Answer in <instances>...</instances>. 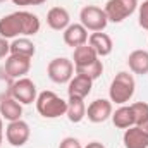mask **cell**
<instances>
[{
  "mask_svg": "<svg viewBox=\"0 0 148 148\" xmlns=\"http://www.w3.org/2000/svg\"><path fill=\"white\" fill-rule=\"evenodd\" d=\"M138 24L148 31V0L138 5Z\"/></svg>",
  "mask_w": 148,
  "mask_h": 148,
  "instance_id": "cell-26",
  "label": "cell"
},
{
  "mask_svg": "<svg viewBox=\"0 0 148 148\" xmlns=\"http://www.w3.org/2000/svg\"><path fill=\"white\" fill-rule=\"evenodd\" d=\"M2 143H3V134H0V147H2Z\"/></svg>",
  "mask_w": 148,
  "mask_h": 148,
  "instance_id": "cell-33",
  "label": "cell"
},
{
  "mask_svg": "<svg viewBox=\"0 0 148 148\" xmlns=\"http://www.w3.org/2000/svg\"><path fill=\"white\" fill-rule=\"evenodd\" d=\"M14 5H19V7H26V5H31V0H10Z\"/></svg>",
  "mask_w": 148,
  "mask_h": 148,
  "instance_id": "cell-30",
  "label": "cell"
},
{
  "mask_svg": "<svg viewBox=\"0 0 148 148\" xmlns=\"http://www.w3.org/2000/svg\"><path fill=\"white\" fill-rule=\"evenodd\" d=\"M3 134H5V140H7V143L10 147L19 148V147H24L28 143V140L31 136V129H29V124L26 121L19 119V121L9 122Z\"/></svg>",
  "mask_w": 148,
  "mask_h": 148,
  "instance_id": "cell-6",
  "label": "cell"
},
{
  "mask_svg": "<svg viewBox=\"0 0 148 148\" xmlns=\"http://www.w3.org/2000/svg\"><path fill=\"white\" fill-rule=\"evenodd\" d=\"M35 53H36V47L28 36L14 38L10 41V55H23V57L33 59Z\"/></svg>",
  "mask_w": 148,
  "mask_h": 148,
  "instance_id": "cell-18",
  "label": "cell"
},
{
  "mask_svg": "<svg viewBox=\"0 0 148 148\" xmlns=\"http://www.w3.org/2000/svg\"><path fill=\"white\" fill-rule=\"evenodd\" d=\"M3 2H7V0H0V3H3Z\"/></svg>",
  "mask_w": 148,
  "mask_h": 148,
  "instance_id": "cell-34",
  "label": "cell"
},
{
  "mask_svg": "<svg viewBox=\"0 0 148 148\" xmlns=\"http://www.w3.org/2000/svg\"><path fill=\"white\" fill-rule=\"evenodd\" d=\"M97 59H100V57L97 55V52H95L88 43H84V45H81V47H76V48H74V53H73L74 69H76V67H84V66H88V64L95 62Z\"/></svg>",
  "mask_w": 148,
  "mask_h": 148,
  "instance_id": "cell-19",
  "label": "cell"
},
{
  "mask_svg": "<svg viewBox=\"0 0 148 148\" xmlns=\"http://www.w3.org/2000/svg\"><path fill=\"white\" fill-rule=\"evenodd\" d=\"M47 0H31V5H41V3H45Z\"/></svg>",
  "mask_w": 148,
  "mask_h": 148,
  "instance_id": "cell-31",
  "label": "cell"
},
{
  "mask_svg": "<svg viewBox=\"0 0 148 148\" xmlns=\"http://www.w3.org/2000/svg\"><path fill=\"white\" fill-rule=\"evenodd\" d=\"M47 24L53 31H64L71 24V16L64 7H52L47 12Z\"/></svg>",
  "mask_w": 148,
  "mask_h": 148,
  "instance_id": "cell-14",
  "label": "cell"
},
{
  "mask_svg": "<svg viewBox=\"0 0 148 148\" xmlns=\"http://www.w3.org/2000/svg\"><path fill=\"white\" fill-rule=\"evenodd\" d=\"M0 115H2V119L7 121V122L19 121L21 115H23V105H21L16 98L9 97V98H5V100L0 102Z\"/></svg>",
  "mask_w": 148,
  "mask_h": 148,
  "instance_id": "cell-17",
  "label": "cell"
},
{
  "mask_svg": "<svg viewBox=\"0 0 148 148\" xmlns=\"http://www.w3.org/2000/svg\"><path fill=\"white\" fill-rule=\"evenodd\" d=\"M64 43L67 47H81L84 43H88V29L81 24V23H71L64 31H62Z\"/></svg>",
  "mask_w": 148,
  "mask_h": 148,
  "instance_id": "cell-11",
  "label": "cell"
},
{
  "mask_svg": "<svg viewBox=\"0 0 148 148\" xmlns=\"http://www.w3.org/2000/svg\"><path fill=\"white\" fill-rule=\"evenodd\" d=\"M138 0H107L103 10L107 14L109 23H122L124 19H127L136 9H138Z\"/></svg>",
  "mask_w": 148,
  "mask_h": 148,
  "instance_id": "cell-4",
  "label": "cell"
},
{
  "mask_svg": "<svg viewBox=\"0 0 148 148\" xmlns=\"http://www.w3.org/2000/svg\"><path fill=\"white\" fill-rule=\"evenodd\" d=\"M93 88V79H90L88 76L83 74H74L71 81L67 83V95L73 98H86L91 93Z\"/></svg>",
  "mask_w": 148,
  "mask_h": 148,
  "instance_id": "cell-10",
  "label": "cell"
},
{
  "mask_svg": "<svg viewBox=\"0 0 148 148\" xmlns=\"http://www.w3.org/2000/svg\"><path fill=\"white\" fill-rule=\"evenodd\" d=\"M31 69V59L29 57H23V55H9L5 59V66L3 71L9 74L14 81L19 77H26V74Z\"/></svg>",
  "mask_w": 148,
  "mask_h": 148,
  "instance_id": "cell-9",
  "label": "cell"
},
{
  "mask_svg": "<svg viewBox=\"0 0 148 148\" xmlns=\"http://www.w3.org/2000/svg\"><path fill=\"white\" fill-rule=\"evenodd\" d=\"M133 117H134V126H141L148 121V103L147 102H136L131 105Z\"/></svg>",
  "mask_w": 148,
  "mask_h": 148,
  "instance_id": "cell-24",
  "label": "cell"
},
{
  "mask_svg": "<svg viewBox=\"0 0 148 148\" xmlns=\"http://www.w3.org/2000/svg\"><path fill=\"white\" fill-rule=\"evenodd\" d=\"M110 119L114 122V126L119 127V129H127V127L134 126V117H133L131 105H121L115 112H112Z\"/></svg>",
  "mask_w": 148,
  "mask_h": 148,
  "instance_id": "cell-21",
  "label": "cell"
},
{
  "mask_svg": "<svg viewBox=\"0 0 148 148\" xmlns=\"http://www.w3.org/2000/svg\"><path fill=\"white\" fill-rule=\"evenodd\" d=\"M47 74H48L50 81H53L55 84H67L74 76L73 60H69L66 57L52 59L47 66Z\"/></svg>",
  "mask_w": 148,
  "mask_h": 148,
  "instance_id": "cell-5",
  "label": "cell"
},
{
  "mask_svg": "<svg viewBox=\"0 0 148 148\" xmlns=\"http://www.w3.org/2000/svg\"><path fill=\"white\" fill-rule=\"evenodd\" d=\"M12 84H14V79L2 67L0 69V102L9 98V97H12Z\"/></svg>",
  "mask_w": 148,
  "mask_h": 148,
  "instance_id": "cell-25",
  "label": "cell"
},
{
  "mask_svg": "<svg viewBox=\"0 0 148 148\" xmlns=\"http://www.w3.org/2000/svg\"><path fill=\"white\" fill-rule=\"evenodd\" d=\"M134 90H136V81L133 74H129L127 71H121L112 79L110 88H109V98L112 103L126 105L133 98Z\"/></svg>",
  "mask_w": 148,
  "mask_h": 148,
  "instance_id": "cell-1",
  "label": "cell"
},
{
  "mask_svg": "<svg viewBox=\"0 0 148 148\" xmlns=\"http://www.w3.org/2000/svg\"><path fill=\"white\" fill-rule=\"evenodd\" d=\"M83 148H105V145L100 143V141H90L88 145H84Z\"/></svg>",
  "mask_w": 148,
  "mask_h": 148,
  "instance_id": "cell-29",
  "label": "cell"
},
{
  "mask_svg": "<svg viewBox=\"0 0 148 148\" xmlns=\"http://www.w3.org/2000/svg\"><path fill=\"white\" fill-rule=\"evenodd\" d=\"M35 103H36L38 114L45 119H57L66 115L67 112V100L60 98L55 91H50V90L38 93Z\"/></svg>",
  "mask_w": 148,
  "mask_h": 148,
  "instance_id": "cell-2",
  "label": "cell"
},
{
  "mask_svg": "<svg viewBox=\"0 0 148 148\" xmlns=\"http://www.w3.org/2000/svg\"><path fill=\"white\" fill-rule=\"evenodd\" d=\"M0 36L5 40H14V38L23 36V28H21V19L17 12L7 14L0 19Z\"/></svg>",
  "mask_w": 148,
  "mask_h": 148,
  "instance_id": "cell-12",
  "label": "cell"
},
{
  "mask_svg": "<svg viewBox=\"0 0 148 148\" xmlns=\"http://www.w3.org/2000/svg\"><path fill=\"white\" fill-rule=\"evenodd\" d=\"M127 66L133 74L145 76L148 74V50H133L127 57Z\"/></svg>",
  "mask_w": 148,
  "mask_h": 148,
  "instance_id": "cell-16",
  "label": "cell"
},
{
  "mask_svg": "<svg viewBox=\"0 0 148 148\" xmlns=\"http://www.w3.org/2000/svg\"><path fill=\"white\" fill-rule=\"evenodd\" d=\"M0 134H3V119L0 115Z\"/></svg>",
  "mask_w": 148,
  "mask_h": 148,
  "instance_id": "cell-32",
  "label": "cell"
},
{
  "mask_svg": "<svg viewBox=\"0 0 148 148\" xmlns=\"http://www.w3.org/2000/svg\"><path fill=\"white\" fill-rule=\"evenodd\" d=\"M66 115H67V119L71 122H74V124L81 122L86 117V103H84V100L83 98H73V97H69Z\"/></svg>",
  "mask_w": 148,
  "mask_h": 148,
  "instance_id": "cell-22",
  "label": "cell"
},
{
  "mask_svg": "<svg viewBox=\"0 0 148 148\" xmlns=\"http://www.w3.org/2000/svg\"><path fill=\"white\" fill-rule=\"evenodd\" d=\"M59 148H83V145H81V141H79L77 138L67 136V138H64V140L59 143Z\"/></svg>",
  "mask_w": 148,
  "mask_h": 148,
  "instance_id": "cell-27",
  "label": "cell"
},
{
  "mask_svg": "<svg viewBox=\"0 0 148 148\" xmlns=\"http://www.w3.org/2000/svg\"><path fill=\"white\" fill-rule=\"evenodd\" d=\"M17 14H19V19H21L23 36H35L41 28V23H40L38 16L33 14V12H28V10H17Z\"/></svg>",
  "mask_w": 148,
  "mask_h": 148,
  "instance_id": "cell-20",
  "label": "cell"
},
{
  "mask_svg": "<svg viewBox=\"0 0 148 148\" xmlns=\"http://www.w3.org/2000/svg\"><path fill=\"white\" fill-rule=\"evenodd\" d=\"M9 55H10V43H9V40L0 36V59L9 57Z\"/></svg>",
  "mask_w": 148,
  "mask_h": 148,
  "instance_id": "cell-28",
  "label": "cell"
},
{
  "mask_svg": "<svg viewBox=\"0 0 148 148\" xmlns=\"http://www.w3.org/2000/svg\"><path fill=\"white\" fill-rule=\"evenodd\" d=\"M124 148H148V133L140 126H131L122 136Z\"/></svg>",
  "mask_w": 148,
  "mask_h": 148,
  "instance_id": "cell-13",
  "label": "cell"
},
{
  "mask_svg": "<svg viewBox=\"0 0 148 148\" xmlns=\"http://www.w3.org/2000/svg\"><path fill=\"white\" fill-rule=\"evenodd\" d=\"M38 91L36 84L29 77H19L12 84V98H16L21 105H29L36 102Z\"/></svg>",
  "mask_w": 148,
  "mask_h": 148,
  "instance_id": "cell-7",
  "label": "cell"
},
{
  "mask_svg": "<svg viewBox=\"0 0 148 148\" xmlns=\"http://www.w3.org/2000/svg\"><path fill=\"white\" fill-rule=\"evenodd\" d=\"M112 112V102L110 100H105V98H97L93 100L88 107H86V117L90 122L93 124H100V122H105L107 119H110Z\"/></svg>",
  "mask_w": 148,
  "mask_h": 148,
  "instance_id": "cell-8",
  "label": "cell"
},
{
  "mask_svg": "<svg viewBox=\"0 0 148 148\" xmlns=\"http://www.w3.org/2000/svg\"><path fill=\"white\" fill-rule=\"evenodd\" d=\"M79 23L88 29V31H103L109 24V19H107V14L103 9L97 7V5H86L81 9L79 12Z\"/></svg>",
  "mask_w": 148,
  "mask_h": 148,
  "instance_id": "cell-3",
  "label": "cell"
},
{
  "mask_svg": "<svg viewBox=\"0 0 148 148\" xmlns=\"http://www.w3.org/2000/svg\"><path fill=\"white\" fill-rule=\"evenodd\" d=\"M88 45L97 52L98 57H107L110 55L112 50H114V43H112V38L107 33H102V31H97V33H91L88 36Z\"/></svg>",
  "mask_w": 148,
  "mask_h": 148,
  "instance_id": "cell-15",
  "label": "cell"
},
{
  "mask_svg": "<svg viewBox=\"0 0 148 148\" xmlns=\"http://www.w3.org/2000/svg\"><path fill=\"white\" fill-rule=\"evenodd\" d=\"M74 73L83 74V76H88L90 79L95 81V79H98V77L103 74V62H102L100 59H97L95 62H91V64H88V66H84V67H76Z\"/></svg>",
  "mask_w": 148,
  "mask_h": 148,
  "instance_id": "cell-23",
  "label": "cell"
}]
</instances>
